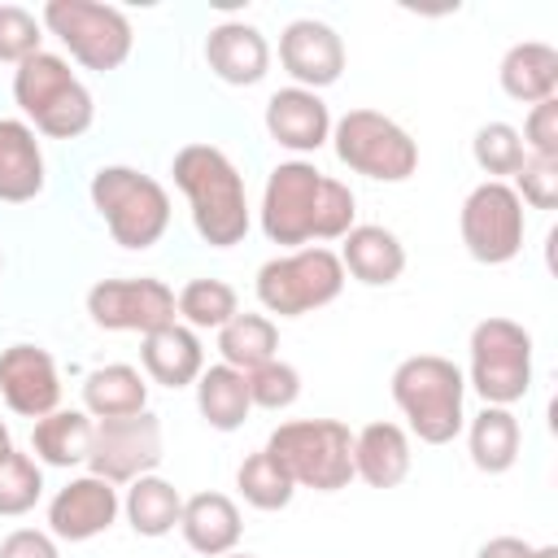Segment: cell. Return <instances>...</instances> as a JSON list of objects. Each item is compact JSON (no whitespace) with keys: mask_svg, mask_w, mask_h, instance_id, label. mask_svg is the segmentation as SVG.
Segmentation results:
<instances>
[{"mask_svg":"<svg viewBox=\"0 0 558 558\" xmlns=\"http://www.w3.org/2000/svg\"><path fill=\"white\" fill-rule=\"evenodd\" d=\"M257 214L270 244L305 248L314 240H344L357 227V196L310 161H279L266 174Z\"/></svg>","mask_w":558,"mask_h":558,"instance_id":"6da1fadb","label":"cell"},{"mask_svg":"<svg viewBox=\"0 0 558 558\" xmlns=\"http://www.w3.org/2000/svg\"><path fill=\"white\" fill-rule=\"evenodd\" d=\"M174 187L192 205V227L209 248H231L248 235V192L235 161L214 144H183L170 161Z\"/></svg>","mask_w":558,"mask_h":558,"instance_id":"7a4b0ae2","label":"cell"},{"mask_svg":"<svg viewBox=\"0 0 558 558\" xmlns=\"http://www.w3.org/2000/svg\"><path fill=\"white\" fill-rule=\"evenodd\" d=\"M392 401L423 445H449L466 427V375L440 353L397 362Z\"/></svg>","mask_w":558,"mask_h":558,"instance_id":"3957f363","label":"cell"},{"mask_svg":"<svg viewBox=\"0 0 558 558\" xmlns=\"http://www.w3.org/2000/svg\"><path fill=\"white\" fill-rule=\"evenodd\" d=\"M13 100L35 122V131L52 140H78L96 118L92 92L78 83L70 61L44 48L13 70Z\"/></svg>","mask_w":558,"mask_h":558,"instance_id":"277c9868","label":"cell"},{"mask_svg":"<svg viewBox=\"0 0 558 558\" xmlns=\"http://www.w3.org/2000/svg\"><path fill=\"white\" fill-rule=\"evenodd\" d=\"M96 214L105 218L113 244L122 248H153L170 231V196L166 187L135 170V166H100L87 183Z\"/></svg>","mask_w":558,"mask_h":558,"instance_id":"5b68a950","label":"cell"},{"mask_svg":"<svg viewBox=\"0 0 558 558\" xmlns=\"http://www.w3.org/2000/svg\"><path fill=\"white\" fill-rule=\"evenodd\" d=\"M266 453L288 471L296 488L340 493L353 480V432L340 418H292L266 440Z\"/></svg>","mask_w":558,"mask_h":558,"instance_id":"8992f818","label":"cell"},{"mask_svg":"<svg viewBox=\"0 0 558 558\" xmlns=\"http://www.w3.org/2000/svg\"><path fill=\"white\" fill-rule=\"evenodd\" d=\"M253 288H257V301L266 314L301 318V314L331 305L344 292V266H340V253H331L323 244H305V248L262 262Z\"/></svg>","mask_w":558,"mask_h":558,"instance_id":"52a82bcc","label":"cell"},{"mask_svg":"<svg viewBox=\"0 0 558 558\" xmlns=\"http://www.w3.org/2000/svg\"><path fill=\"white\" fill-rule=\"evenodd\" d=\"M331 148L336 157L375 183H405L418 170V144L414 135L392 122L379 109H349L331 122Z\"/></svg>","mask_w":558,"mask_h":558,"instance_id":"ba28073f","label":"cell"},{"mask_svg":"<svg viewBox=\"0 0 558 558\" xmlns=\"http://www.w3.org/2000/svg\"><path fill=\"white\" fill-rule=\"evenodd\" d=\"M466 384L484 405H514L532 388V331L514 318H480L471 327V371Z\"/></svg>","mask_w":558,"mask_h":558,"instance_id":"9c48e42d","label":"cell"},{"mask_svg":"<svg viewBox=\"0 0 558 558\" xmlns=\"http://www.w3.org/2000/svg\"><path fill=\"white\" fill-rule=\"evenodd\" d=\"M39 22L70 48V57L83 70H118L131 48H135V31L131 17L113 4H96V0H48Z\"/></svg>","mask_w":558,"mask_h":558,"instance_id":"30bf717a","label":"cell"},{"mask_svg":"<svg viewBox=\"0 0 558 558\" xmlns=\"http://www.w3.org/2000/svg\"><path fill=\"white\" fill-rule=\"evenodd\" d=\"M458 231L466 253L480 266H506L519 257L523 235H527V218H523V201L514 196L510 183L484 179L480 187L466 192L462 214H458Z\"/></svg>","mask_w":558,"mask_h":558,"instance_id":"8fae6325","label":"cell"},{"mask_svg":"<svg viewBox=\"0 0 558 558\" xmlns=\"http://www.w3.org/2000/svg\"><path fill=\"white\" fill-rule=\"evenodd\" d=\"M161 453H166V440H161V418L153 410L126 414V418H96L87 475H100L118 488L140 475H153Z\"/></svg>","mask_w":558,"mask_h":558,"instance_id":"7c38bea8","label":"cell"},{"mask_svg":"<svg viewBox=\"0 0 558 558\" xmlns=\"http://www.w3.org/2000/svg\"><path fill=\"white\" fill-rule=\"evenodd\" d=\"M87 314L100 331H140V336L179 323L174 292L153 275L92 283L87 288Z\"/></svg>","mask_w":558,"mask_h":558,"instance_id":"4fadbf2b","label":"cell"},{"mask_svg":"<svg viewBox=\"0 0 558 558\" xmlns=\"http://www.w3.org/2000/svg\"><path fill=\"white\" fill-rule=\"evenodd\" d=\"M279 65L292 74V87L323 92L344 74V39L318 17H296L279 35Z\"/></svg>","mask_w":558,"mask_h":558,"instance_id":"5bb4252c","label":"cell"},{"mask_svg":"<svg viewBox=\"0 0 558 558\" xmlns=\"http://www.w3.org/2000/svg\"><path fill=\"white\" fill-rule=\"evenodd\" d=\"M118 510H122V497H118V488L109 480H100V475H74L48 501V532L57 541L83 545V541L109 532L113 519H118Z\"/></svg>","mask_w":558,"mask_h":558,"instance_id":"9a60e30c","label":"cell"},{"mask_svg":"<svg viewBox=\"0 0 558 558\" xmlns=\"http://www.w3.org/2000/svg\"><path fill=\"white\" fill-rule=\"evenodd\" d=\"M0 397L22 418H44L61 410V375L48 349L39 344H9L0 353Z\"/></svg>","mask_w":558,"mask_h":558,"instance_id":"2e32d148","label":"cell"},{"mask_svg":"<svg viewBox=\"0 0 558 558\" xmlns=\"http://www.w3.org/2000/svg\"><path fill=\"white\" fill-rule=\"evenodd\" d=\"M266 131L288 153H318L331 140V113H327L318 92L279 87L266 100Z\"/></svg>","mask_w":558,"mask_h":558,"instance_id":"e0dca14e","label":"cell"},{"mask_svg":"<svg viewBox=\"0 0 558 558\" xmlns=\"http://www.w3.org/2000/svg\"><path fill=\"white\" fill-rule=\"evenodd\" d=\"M205 65L227 87H253L270 70V44L253 22H218L205 35Z\"/></svg>","mask_w":558,"mask_h":558,"instance_id":"ac0fdd59","label":"cell"},{"mask_svg":"<svg viewBox=\"0 0 558 558\" xmlns=\"http://www.w3.org/2000/svg\"><path fill=\"white\" fill-rule=\"evenodd\" d=\"M44 148L35 140V126L22 118H0V201L26 205L44 192Z\"/></svg>","mask_w":558,"mask_h":558,"instance_id":"d6986e66","label":"cell"},{"mask_svg":"<svg viewBox=\"0 0 558 558\" xmlns=\"http://www.w3.org/2000/svg\"><path fill=\"white\" fill-rule=\"evenodd\" d=\"M340 266L366 288H388L405 270V244L397 231L379 222H357L340 244Z\"/></svg>","mask_w":558,"mask_h":558,"instance_id":"ffe728a7","label":"cell"},{"mask_svg":"<svg viewBox=\"0 0 558 558\" xmlns=\"http://www.w3.org/2000/svg\"><path fill=\"white\" fill-rule=\"evenodd\" d=\"M140 362H144V375L153 384H161V388H187L205 371V349H201V336L192 327L170 323V327H157V331L144 336Z\"/></svg>","mask_w":558,"mask_h":558,"instance_id":"44dd1931","label":"cell"},{"mask_svg":"<svg viewBox=\"0 0 558 558\" xmlns=\"http://www.w3.org/2000/svg\"><path fill=\"white\" fill-rule=\"evenodd\" d=\"M410 436L401 423H366L353 432V475L366 480L371 488H397L410 475Z\"/></svg>","mask_w":558,"mask_h":558,"instance_id":"7402d4cb","label":"cell"},{"mask_svg":"<svg viewBox=\"0 0 558 558\" xmlns=\"http://www.w3.org/2000/svg\"><path fill=\"white\" fill-rule=\"evenodd\" d=\"M179 532L196 554L222 558V554H231L240 545L244 523H240V510H235V501L227 493H192V497H183Z\"/></svg>","mask_w":558,"mask_h":558,"instance_id":"603a6c76","label":"cell"},{"mask_svg":"<svg viewBox=\"0 0 558 558\" xmlns=\"http://www.w3.org/2000/svg\"><path fill=\"white\" fill-rule=\"evenodd\" d=\"M497 78H501V92L510 100H523V105L554 100V92H558V52L541 39L510 44L501 65H497Z\"/></svg>","mask_w":558,"mask_h":558,"instance_id":"cb8c5ba5","label":"cell"},{"mask_svg":"<svg viewBox=\"0 0 558 558\" xmlns=\"http://www.w3.org/2000/svg\"><path fill=\"white\" fill-rule=\"evenodd\" d=\"M92 432H96V418L87 410H52V414L35 418V427H31L35 462H44V466H87Z\"/></svg>","mask_w":558,"mask_h":558,"instance_id":"d4e9b609","label":"cell"},{"mask_svg":"<svg viewBox=\"0 0 558 558\" xmlns=\"http://www.w3.org/2000/svg\"><path fill=\"white\" fill-rule=\"evenodd\" d=\"M466 449H471V462H475L484 475H506V471L519 462L523 427H519V418H514L506 405H484V410L466 423Z\"/></svg>","mask_w":558,"mask_h":558,"instance_id":"484cf974","label":"cell"},{"mask_svg":"<svg viewBox=\"0 0 558 558\" xmlns=\"http://www.w3.org/2000/svg\"><path fill=\"white\" fill-rule=\"evenodd\" d=\"M83 410L92 418H126V414H140V410H148V384L126 362L96 366L83 379Z\"/></svg>","mask_w":558,"mask_h":558,"instance_id":"4316f807","label":"cell"},{"mask_svg":"<svg viewBox=\"0 0 558 558\" xmlns=\"http://www.w3.org/2000/svg\"><path fill=\"white\" fill-rule=\"evenodd\" d=\"M122 514H126L135 536H148V541L170 536L183 519V493L161 475H140V480L126 484Z\"/></svg>","mask_w":558,"mask_h":558,"instance_id":"83f0119b","label":"cell"},{"mask_svg":"<svg viewBox=\"0 0 558 558\" xmlns=\"http://www.w3.org/2000/svg\"><path fill=\"white\" fill-rule=\"evenodd\" d=\"M196 388V410L201 418L214 427V432H235L244 427L253 401H248V375L218 362V366H205L201 379L192 384Z\"/></svg>","mask_w":558,"mask_h":558,"instance_id":"f1b7e54d","label":"cell"},{"mask_svg":"<svg viewBox=\"0 0 558 558\" xmlns=\"http://www.w3.org/2000/svg\"><path fill=\"white\" fill-rule=\"evenodd\" d=\"M218 353L235 371H257L279 353V327L266 314H235L227 327H218Z\"/></svg>","mask_w":558,"mask_h":558,"instance_id":"f546056e","label":"cell"},{"mask_svg":"<svg viewBox=\"0 0 558 558\" xmlns=\"http://www.w3.org/2000/svg\"><path fill=\"white\" fill-rule=\"evenodd\" d=\"M174 310L183 318V327L201 331V327H227L240 314V296L227 279H187L174 296Z\"/></svg>","mask_w":558,"mask_h":558,"instance_id":"4dcf8cb0","label":"cell"},{"mask_svg":"<svg viewBox=\"0 0 558 558\" xmlns=\"http://www.w3.org/2000/svg\"><path fill=\"white\" fill-rule=\"evenodd\" d=\"M235 488H240V497H244L253 510H283V506L292 501V493H296V484L288 480V471H283L266 449H257V453H248V458L240 462Z\"/></svg>","mask_w":558,"mask_h":558,"instance_id":"1f68e13d","label":"cell"},{"mask_svg":"<svg viewBox=\"0 0 558 558\" xmlns=\"http://www.w3.org/2000/svg\"><path fill=\"white\" fill-rule=\"evenodd\" d=\"M471 157L488 179L501 183L506 174H519V166L527 161V148H523V140L510 122H484L471 140Z\"/></svg>","mask_w":558,"mask_h":558,"instance_id":"d6a6232c","label":"cell"},{"mask_svg":"<svg viewBox=\"0 0 558 558\" xmlns=\"http://www.w3.org/2000/svg\"><path fill=\"white\" fill-rule=\"evenodd\" d=\"M44 497V471L31 453L9 449L0 458V514H26L35 510V501Z\"/></svg>","mask_w":558,"mask_h":558,"instance_id":"836d02e7","label":"cell"},{"mask_svg":"<svg viewBox=\"0 0 558 558\" xmlns=\"http://www.w3.org/2000/svg\"><path fill=\"white\" fill-rule=\"evenodd\" d=\"M301 397V371L292 362L270 357L266 366L248 371V401L257 410H288Z\"/></svg>","mask_w":558,"mask_h":558,"instance_id":"e575fe53","label":"cell"},{"mask_svg":"<svg viewBox=\"0 0 558 558\" xmlns=\"http://www.w3.org/2000/svg\"><path fill=\"white\" fill-rule=\"evenodd\" d=\"M44 44V22L22 4H0V61L22 65Z\"/></svg>","mask_w":558,"mask_h":558,"instance_id":"d590c367","label":"cell"},{"mask_svg":"<svg viewBox=\"0 0 558 558\" xmlns=\"http://www.w3.org/2000/svg\"><path fill=\"white\" fill-rule=\"evenodd\" d=\"M514 196L532 209H554L558 205V161L527 157L514 174Z\"/></svg>","mask_w":558,"mask_h":558,"instance_id":"8d00e7d4","label":"cell"},{"mask_svg":"<svg viewBox=\"0 0 558 558\" xmlns=\"http://www.w3.org/2000/svg\"><path fill=\"white\" fill-rule=\"evenodd\" d=\"M527 157H541V161H558V96L554 100H541L532 105L523 131H519Z\"/></svg>","mask_w":558,"mask_h":558,"instance_id":"74e56055","label":"cell"},{"mask_svg":"<svg viewBox=\"0 0 558 558\" xmlns=\"http://www.w3.org/2000/svg\"><path fill=\"white\" fill-rule=\"evenodd\" d=\"M0 558H61L57 536L39 532V527H17L0 541Z\"/></svg>","mask_w":558,"mask_h":558,"instance_id":"f35d334b","label":"cell"},{"mask_svg":"<svg viewBox=\"0 0 558 558\" xmlns=\"http://www.w3.org/2000/svg\"><path fill=\"white\" fill-rule=\"evenodd\" d=\"M536 545H527L523 536H493L475 549V558H532Z\"/></svg>","mask_w":558,"mask_h":558,"instance_id":"ab89813d","label":"cell"},{"mask_svg":"<svg viewBox=\"0 0 558 558\" xmlns=\"http://www.w3.org/2000/svg\"><path fill=\"white\" fill-rule=\"evenodd\" d=\"M532 558H558V545H536Z\"/></svg>","mask_w":558,"mask_h":558,"instance_id":"60d3db41","label":"cell"},{"mask_svg":"<svg viewBox=\"0 0 558 558\" xmlns=\"http://www.w3.org/2000/svg\"><path fill=\"white\" fill-rule=\"evenodd\" d=\"M9 449H13V440H9V427H4V423H0V458H4V453H9Z\"/></svg>","mask_w":558,"mask_h":558,"instance_id":"b9f144b4","label":"cell"},{"mask_svg":"<svg viewBox=\"0 0 558 558\" xmlns=\"http://www.w3.org/2000/svg\"><path fill=\"white\" fill-rule=\"evenodd\" d=\"M222 558H253V554H240V549H231V554H222Z\"/></svg>","mask_w":558,"mask_h":558,"instance_id":"7bdbcfd3","label":"cell"}]
</instances>
